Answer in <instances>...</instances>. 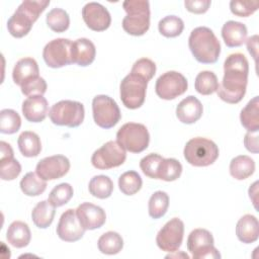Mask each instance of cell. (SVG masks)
<instances>
[{"instance_id":"cell-33","label":"cell","mask_w":259,"mask_h":259,"mask_svg":"<svg viewBox=\"0 0 259 259\" xmlns=\"http://www.w3.org/2000/svg\"><path fill=\"white\" fill-rule=\"evenodd\" d=\"M182 173V165L181 163L174 158H163L160 162L158 171H157V179H161L164 181H174L180 177Z\"/></svg>"},{"instance_id":"cell-21","label":"cell","mask_w":259,"mask_h":259,"mask_svg":"<svg viewBox=\"0 0 259 259\" xmlns=\"http://www.w3.org/2000/svg\"><path fill=\"white\" fill-rule=\"evenodd\" d=\"M203 107L201 102L192 95L182 99L176 107V116L182 122L191 124L196 122L202 115Z\"/></svg>"},{"instance_id":"cell-29","label":"cell","mask_w":259,"mask_h":259,"mask_svg":"<svg viewBox=\"0 0 259 259\" xmlns=\"http://www.w3.org/2000/svg\"><path fill=\"white\" fill-rule=\"evenodd\" d=\"M20 153L27 158L38 156L41 151V143L39 137L30 131H25L20 134L17 140Z\"/></svg>"},{"instance_id":"cell-46","label":"cell","mask_w":259,"mask_h":259,"mask_svg":"<svg viewBox=\"0 0 259 259\" xmlns=\"http://www.w3.org/2000/svg\"><path fill=\"white\" fill-rule=\"evenodd\" d=\"M210 4L211 2L209 0H185L184 2L185 8L189 12L195 14L205 13L208 10Z\"/></svg>"},{"instance_id":"cell-39","label":"cell","mask_w":259,"mask_h":259,"mask_svg":"<svg viewBox=\"0 0 259 259\" xmlns=\"http://www.w3.org/2000/svg\"><path fill=\"white\" fill-rule=\"evenodd\" d=\"M20 125L21 118L15 110L5 108L0 111V132L2 134H15L20 128Z\"/></svg>"},{"instance_id":"cell-35","label":"cell","mask_w":259,"mask_h":259,"mask_svg":"<svg viewBox=\"0 0 259 259\" xmlns=\"http://www.w3.org/2000/svg\"><path fill=\"white\" fill-rule=\"evenodd\" d=\"M169 206V196L164 191H156L154 192L148 203V209H149V215L154 219H160L162 218L168 209Z\"/></svg>"},{"instance_id":"cell-41","label":"cell","mask_w":259,"mask_h":259,"mask_svg":"<svg viewBox=\"0 0 259 259\" xmlns=\"http://www.w3.org/2000/svg\"><path fill=\"white\" fill-rule=\"evenodd\" d=\"M21 172V165L14 157L0 159V177L2 180L9 181L15 179Z\"/></svg>"},{"instance_id":"cell-18","label":"cell","mask_w":259,"mask_h":259,"mask_svg":"<svg viewBox=\"0 0 259 259\" xmlns=\"http://www.w3.org/2000/svg\"><path fill=\"white\" fill-rule=\"evenodd\" d=\"M78 220L85 230L101 228L106 221V214L102 207L91 202H83L76 209Z\"/></svg>"},{"instance_id":"cell-22","label":"cell","mask_w":259,"mask_h":259,"mask_svg":"<svg viewBox=\"0 0 259 259\" xmlns=\"http://www.w3.org/2000/svg\"><path fill=\"white\" fill-rule=\"evenodd\" d=\"M247 27L244 23L229 20L222 27V36L227 47L238 48L241 47L247 38Z\"/></svg>"},{"instance_id":"cell-3","label":"cell","mask_w":259,"mask_h":259,"mask_svg":"<svg viewBox=\"0 0 259 259\" xmlns=\"http://www.w3.org/2000/svg\"><path fill=\"white\" fill-rule=\"evenodd\" d=\"M49 4L50 0L23 1L7 21L9 33L17 38L25 36Z\"/></svg>"},{"instance_id":"cell-28","label":"cell","mask_w":259,"mask_h":259,"mask_svg":"<svg viewBox=\"0 0 259 259\" xmlns=\"http://www.w3.org/2000/svg\"><path fill=\"white\" fill-rule=\"evenodd\" d=\"M240 120L248 132H258L259 130V98L253 97L241 110Z\"/></svg>"},{"instance_id":"cell-31","label":"cell","mask_w":259,"mask_h":259,"mask_svg":"<svg viewBox=\"0 0 259 259\" xmlns=\"http://www.w3.org/2000/svg\"><path fill=\"white\" fill-rule=\"evenodd\" d=\"M20 188L27 196H37L47 188V181L40 178L36 172H28L21 179Z\"/></svg>"},{"instance_id":"cell-15","label":"cell","mask_w":259,"mask_h":259,"mask_svg":"<svg viewBox=\"0 0 259 259\" xmlns=\"http://www.w3.org/2000/svg\"><path fill=\"white\" fill-rule=\"evenodd\" d=\"M70 170V161L63 155H54L41 159L36 167V174L44 180H55L65 176Z\"/></svg>"},{"instance_id":"cell-23","label":"cell","mask_w":259,"mask_h":259,"mask_svg":"<svg viewBox=\"0 0 259 259\" xmlns=\"http://www.w3.org/2000/svg\"><path fill=\"white\" fill-rule=\"evenodd\" d=\"M236 235L245 244L256 242L259 237V223L257 218L252 214L243 215L237 223Z\"/></svg>"},{"instance_id":"cell-11","label":"cell","mask_w":259,"mask_h":259,"mask_svg":"<svg viewBox=\"0 0 259 259\" xmlns=\"http://www.w3.org/2000/svg\"><path fill=\"white\" fill-rule=\"evenodd\" d=\"M125 159V150L117 142L108 141L93 153L91 163L99 170H108L122 165Z\"/></svg>"},{"instance_id":"cell-26","label":"cell","mask_w":259,"mask_h":259,"mask_svg":"<svg viewBox=\"0 0 259 259\" xmlns=\"http://www.w3.org/2000/svg\"><path fill=\"white\" fill-rule=\"evenodd\" d=\"M229 169L233 178L237 180H244L254 173L255 162L249 156L240 155L231 160Z\"/></svg>"},{"instance_id":"cell-48","label":"cell","mask_w":259,"mask_h":259,"mask_svg":"<svg viewBox=\"0 0 259 259\" xmlns=\"http://www.w3.org/2000/svg\"><path fill=\"white\" fill-rule=\"evenodd\" d=\"M247 49H248V52L252 55V57L256 61L257 54H258V35L257 34L250 36L247 39Z\"/></svg>"},{"instance_id":"cell-27","label":"cell","mask_w":259,"mask_h":259,"mask_svg":"<svg viewBox=\"0 0 259 259\" xmlns=\"http://www.w3.org/2000/svg\"><path fill=\"white\" fill-rule=\"evenodd\" d=\"M55 206L49 200H41L33 207L31 219L33 224L39 229H47L51 226L55 218Z\"/></svg>"},{"instance_id":"cell-34","label":"cell","mask_w":259,"mask_h":259,"mask_svg":"<svg viewBox=\"0 0 259 259\" xmlns=\"http://www.w3.org/2000/svg\"><path fill=\"white\" fill-rule=\"evenodd\" d=\"M195 90L201 95H210L219 88L217 75L211 71H201L195 78Z\"/></svg>"},{"instance_id":"cell-20","label":"cell","mask_w":259,"mask_h":259,"mask_svg":"<svg viewBox=\"0 0 259 259\" xmlns=\"http://www.w3.org/2000/svg\"><path fill=\"white\" fill-rule=\"evenodd\" d=\"M21 109L28 121L40 122L49 113V104L42 95H32L23 101Z\"/></svg>"},{"instance_id":"cell-17","label":"cell","mask_w":259,"mask_h":259,"mask_svg":"<svg viewBox=\"0 0 259 259\" xmlns=\"http://www.w3.org/2000/svg\"><path fill=\"white\" fill-rule=\"evenodd\" d=\"M82 17L86 25L94 31H103L111 23V16L108 10L97 2L85 4L82 8Z\"/></svg>"},{"instance_id":"cell-6","label":"cell","mask_w":259,"mask_h":259,"mask_svg":"<svg viewBox=\"0 0 259 259\" xmlns=\"http://www.w3.org/2000/svg\"><path fill=\"white\" fill-rule=\"evenodd\" d=\"M49 116L54 124L77 127L84 120V105L79 101L61 100L51 107Z\"/></svg>"},{"instance_id":"cell-9","label":"cell","mask_w":259,"mask_h":259,"mask_svg":"<svg viewBox=\"0 0 259 259\" xmlns=\"http://www.w3.org/2000/svg\"><path fill=\"white\" fill-rule=\"evenodd\" d=\"M92 113L95 123L102 128L113 127L121 114L115 100L107 95H97L92 100Z\"/></svg>"},{"instance_id":"cell-30","label":"cell","mask_w":259,"mask_h":259,"mask_svg":"<svg viewBox=\"0 0 259 259\" xmlns=\"http://www.w3.org/2000/svg\"><path fill=\"white\" fill-rule=\"evenodd\" d=\"M97 246L101 253L106 255H114L121 251L123 247V240L118 233L109 231L99 237Z\"/></svg>"},{"instance_id":"cell-10","label":"cell","mask_w":259,"mask_h":259,"mask_svg":"<svg viewBox=\"0 0 259 259\" xmlns=\"http://www.w3.org/2000/svg\"><path fill=\"white\" fill-rule=\"evenodd\" d=\"M187 249L193 259L221 258V254L213 246V237L205 229H194L187 238Z\"/></svg>"},{"instance_id":"cell-45","label":"cell","mask_w":259,"mask_h":259,"mask_svg":"<svg viewBox=\"0 0 259 259\" xmlns=\"http://www.w3.org/2000/svg\"><path fill=\"white\" fill-rule=\"evenodd\" d=\"M20 88L21 92L28 97L32 95H44L47 91V82L44 78L37 76L23 83Z\"/></svg>"},{"instance_id":"cell-49","label":"cell","mask_w":259,"mask_h":259,"mask_svg":"<svg viewBox=\"0 0 259 259\" xmlns=\"http://www.w3.org/2000/svg\"><path fill=\"white\" fill-rule=\"evenodd\" d=\"M7 157H13V150L8 143L1 141L0 142V159L7 158Z\"/></svg>"},{"instance_id":"cell-1","label":"cell","mask_w":259,"mask_h":259,"mask_svg":"<svg viewBox=\"0 0 259 259\" xmlns=\"http://www.w3.org/2000/svg\"><path fill=\"white\" fill-rule=\"evenodd\" d=\"M248 74L246 57L241 53L229 55L224 63V77L217 90L218 96L227 103H239L246 93Z\"/></svg>"},{"instance_id":"cell-32","label":"cell","mask_w":259,"mask_h":259,"mask_svg":"<svg viewBox=\"0 0 259 259\" xmlns=\"http://www.w3.org/2000/svg\"><path fill=\"white\" fill-rule=\"evenodd\" d=\"M88 189L90 194L99 199L109 197L113 191L112 180L105 175H96L89 181Z\"/></svg>"},{"instance_id":"cell-19","label":"cell","mask_w":259,"mask_h":259,"mask_svg":"<svg viewBox=\"0 0 259 259\" xmlns=\"http://www.w3.org/2000/svg\"><path fill=\"white\" fill-rule=\"evenodd\" d=\"M96 56V49L94 44L85 37L78 38L72 41L71 58L72 64H77L81 67L89 66L93 63Z\"/></svg>"},{"instance_id":"cell-8","label":"cell","mask_w":259,"mask_h":259,"mask_svg":"<svg viewBox=\"0 0 259 259\" xmlns=\"http://www.w3.org/2000/svg\"><path fill=\"white\" fill-rule=\"evenodd\" d=\"M147 84L148 82L144 78L132 73L122 79L119 86V94L121 102L126 108L137 109L144 104Z\"/></svg>"},{"instance_id":"cell-12","label":"cell","mask_w":259,"mask_h":259,"mask_svg":"<svg viewBox=\"0 0 259 259\" xmlns=\"http://www.w3.org/2000/svg\"><path fill=\"white\" fill-rule=\"evenodd\" d=\"M188 87L186 78L179 72L168 71L162 74L156 81V94L165 100H172L182 95Z\"/></svg>"},{"instance_id":"cell-38","label":"cell","mask_w":259,"mask_h":259,"mask_svg":"<svg viewBox=\"0 0 259 259\" xmlns=\"http://www.w3.org/2000/svg\"><path fill=\"white\" fill-rule=\"evenodd\" d=\"M48 26L55 32H64L69 28V14L62 8H53L46 17Z\"/></svg>"},{"instance_id":"cell-42","label":"cell","mask_w":259,"mask_h":259,"mask_svg":"<svg viewBox=\"0 0 259 259\" xmlns=\"http://www.w3.org/2000/svg\"><path fill=\"white\" fill-rule=\"evenodd\" d=\"M131 73L138 75L149 82L156 74V64L148 58L139 59L133 65Z\"/></svg>"},{"instance_id":"cell-7","label":"cell","mask_w":259,"mask_h":259,"mask_svg":"<svg viewBox=\"0 0 259 259\" xmlns=\"http://www.w3.org/2000/svg\"><path fill=\"white\" fill-rule=\"evenodd\" d=\"M116 142L131 153L145 151L150 142V135L147 127L142 123H124L116 133Z\"/></svg>"},{"instance_id":"cell-24","label":"cell","mask_w":259,"mask_h":259,"mask_svg":"<svg viewBox=\"0 0 259 259\" xmlns=\"http://www.w3.org/2000/svg\"><path fill=\"white\" fill-rule=\"evenodd\" d=\"M39 69L36 61L32 58L18 60L12 71V79L15 84L21 86L26 81L39 76Z\"/></svg>"},{"instance_id":"cell-44","label":"cell","mask_w":259,"mask_h":259,"mask_svg":"<svg viewBox=\"0 0 259 259\" xmlns=\"http://www.w3.org/2000/svg\"><path fill=\"white\" fill-rule=\"evenodd\" d=\"M259 1H239L232 0L230 2L231 12L240 17H248L257 11Z\"/></svg>"},{"instance_id":"cell-4","label":"cell","mask_w":259,"mask_h":259,"mask_svg":"<svg viewBox=\"0 0 259 259\" xmlns=\"http://www.w3.org/2000/svg\"><path fill=\"white\" fill-rule=\"evenodd\" d=\"M126 15L122 19V28L131 35L145 34L150 27V3L147 0H126L122 3Z\"/></svg>"},{"instance_id":"cell-16","label":"cell","mask_w":259,"mask_h":259,"mask_svg":"<svg viewBox=\"0 0 259 259\" xmlns=\"http://www.w3.org/2000/svg\"><path fill=\"white\" fill-rule=\"evenodd\" d=\"M85 231L78 220L76 209L69 208L62 213L57 226V235L61 240L76 242L83 237Z\"/></svg>"},{"instance_id":"cell-36","label":"cell","mask_w":259,"mask_h":259,"mask_svg":"<svg viewBox=\"0 0 259 259\" xmlns=\"http://www.w3.org/2000/svg\"><path fill=\"white\" fill-rule=\"evenodd\" d=\"M142 178L136 171H126L118 178L119 190L125 195H134L142 188Z\"/></svg>"},{"instance_id":"cell-14","label":"cell","mask_w":259,"mask_h":259,"mask_svg":"<svg viewBox=\"0 0 259 259\" xmlns=\"http://www.w3.org/2000/svg\"><path fill=\"white\" fill-rule=\"evenodd\" d=\"M71 46L72 41L63 37L49 41L42 51V58L46 64L54 69L72 64Z\"/></svg>"},{"instance_id":"cell-37","label":"cell","mask_w":259,"mask_h":259,"mask_svg":"<svg viewBox=\"0 0 259 259\" xmlns=\"http://www.w3.org/2000/svg\"><path fill=\"white\" fill-rule=\"evenodd\" d=\"M159 32L166 37H176L184 29L183 20L175 15H168L162 18L158 23Z\"/></svg>"},{"instance_id":"cell-25","label":"cell","mask_w":259,"mask_h":259,"mask_svg":"<svg viewBox=\"0 0 259 259\" xmlns=\"http://www.w3.org/2000/svg\"><path fill=\"white\" fill-rule=\"evenodd\" d=\"M6 239L10 245L15 248L26 247L31 239L30 230L24 222L14 221L8 227Z\"/></svg>"},{"instance_id":"cell-5","label":"cell","mask_w":259,"mask_h":259,"mask_svg":"<svg viewBox=\"0 0 259 259\" xmlns=\"http://www.w3.org/2000/svg\"><path fill=\"white\" fill-rule=\"evenodd\" d=\"M183 155L190 165L205 167L215 162L219 157V148L211 140L196 137L186 143Z\"/></svg>"},{"instance_id":"cell-13","label":"cell","mask_w":259,"mask_h":259,"mask_svg":"<svg viewBox=\"0 0 259 259\" xmlns=\"http://www.w3.org/2000/svg\"><path fill=\"white\" fill-rule=\"evenodd\" d=\"M184 224L178 218L168 221L158 232L156 237L157 246L165 252H177L182 244Z\"/></svg>"},{"instance_id":"cell-47","label":"cell","mask_w":259,"mask_h":259,"mask_svg":"<svg viewBox=\"0 0 259 259\" xmlns=\"http://www.w3.org/2000/svg\"><path fill=\"white\" fill-rule=\"evenodd\" d=\"M246 149L254 154L258 153V132H248L244 138Z\"/></svg>"},{"instance_id":"cell-2","label":"cell","mask_w":259,"mask_h":259,"mask_svg":"<svg viewBox=\"0 0 259 259\" xmlns=\"http://www.w3.org/2000/svg\"><path fill=\"white\" fill-rule=\"evenodd\" d=\"M188 47L194 59L201 64L215 63L221 54L220 40L206 26H198L190 32Z\"/></svg>"},{"instance_id":"cell-40","label":"cell","mask_w":259,"mask_h":259,"mask_svg":"<svg viewBox=\"0 0 259 259\" xmlns=\"http://www.w3.org/2000/svg\"><path fill=\"white\" fill-rule=\"evenodd\" d=\"M73 187L69 183H61L52 189L48 200L55 207H59L69 202V200L73 197Z\"/></svg>"},{"instance_id":"cell-43","label":"cell","mask_w":259,"mask_h":259,"mask_svg":"<svg viewBox=\"0 0 259 259\" xmlns=\"http://www.w3.org/2000/svg\"><path fill=\"white\" fill-rule=\"evenodd\" d=\"M162 160H163L162 156L155 153H151L145 156L140 161V168L146 176L153 179H157V171H158L160 162Z\"/></svg>"}]
</instances>
